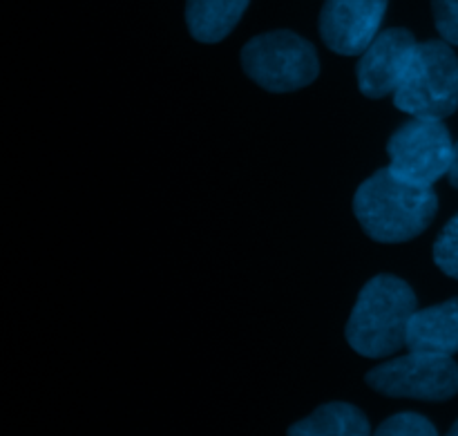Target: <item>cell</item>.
Segmentation results:
<instances>
[{
	"mask_svg": "<svg viewBox=\"0 0 458 436\" xmlns=\"http://www.w3.org/2000/svg\"><path fill=\"white\" fill-rule=\"evenodd\" d=\"M438 197L429 186L394 177L387 168L371 175L353 197V213L362 231L383 244L414 240L432 224Z\"/></svg>",
	"mask_w": 458,
	"mask_h": 436,
	"instance_id": "obj_1",
	"label": "cell"
},
{
	"mask_svg": "<svg viewBox=\"0 0 458 436\" xmlns=\"http://www.w3.org/2000/svg\"><path fill=\"white\" fill-rule=\"evenodd\" d=\"M416 295L396 276H376L362 286L347 322V343L367 358H387L405 345Z\"/></svg>",
	"mask_w": 458,
	"mask_h": 436,
	"instance_id": "obj_2",
	"label": "cell"
},
{
	"mask_svg": "<svg viewBox=\"0 0 458 436\" xmlns=\"http://www.w3.org/2000/svg\"><path fill=\"white\" fill-rule=\"evenodd\" d=\"M398 110L414 119L441 121L458 107V58L445 40L416 45L401 85L394 92Z\"/></svg>",
	"mask_w": 458,
	"mask_h": 436,
	"instance_id": "obj_3",
	"label": "cell"
},
{
	"mask_svg": "<svg viewBox=\"0 0 458 436\" xmlns=\"http://www.w3.org/2000/svg\"><path fill=\"white\" fill-rule=\"evenodd\" d=\"M242 67L268 92H293L316 81L320 61L309 40L280 30L249 40L242 49Z\"/></svg>",
	"mask_w": 458,
	"mask_h": 436,
	"instance_id": "obj_4",
	"label": "cell"
},
{
	"mask_svg": "<svg viewBox=\"0 0 458 436\" xmlns=\"http://www.w3.org/2000/svg\"><path fill=\"white\" fill-rule=\"evenodd\" d=\"M389 173L416 186H429L450 173L454 143L441 121L411 119L387 143Z\"/></svg>",
	"mask_w": 458,
	"mask_h": 436,
	"instance_id": "obj_5",
	"label": "cell"
},
{
	"mask_svg": "<svg viewBox=\"0 0 458 436\" xmlns=\"http://www.w3.org/2000/svg\"><path fill=\"white\" fill-rule=\"evenodd\" d=\"M367 385L385 397L447 401L458 394V365L443 354L410 352L374 367Z\"/></svg>",
	"mask_w": 458,
	"mask_h": 436,
	"instance_id": "obj_6",
	"label": "cell"
},
{
	"mask_svg": "<svg viewBox=\"0 0 458 436\" xmlns=\"http://www.w3.org/2000/svg\"><path fill=\"white\" fill-rule=\"evenodd\" d=\"M389 0H325L320 34L331 52L356 56L378 36Z\"/></svg>",
	"mask_w": 458,
	"mask_h": 436,
	"instance_id": "obj_7",
	"label": "cell"
},
{
	"mask_svg": "<svg viewBox=\"0 0 458 436\" xmlns=\"http://www.w3.org/2000/svg\"><path fill=\"white\" fill-rule=\"evenodd\" d=\"M416 38L403 27L385 30L371 40L358 61V88L365 97L383 98L396 92L416 49Z\"/></svg>",
	"mask_w": 458,
	"mask_h": 436,
	"instance_id": "obj_8",
	"label": "cell"
},
{
	"mask_svg": "<svg viewBox=\"0 0 458 436\" xmlns=\"http://www.w3.org/2000/svg\"><path fill=\"white\" fill-rule=\"evenodd\" d=\"M405 345L410 352L443 354L458 352V298L428 309H416L407 325Z\"/></svg>",
	"mask_w": 458,
	"mask_h": 436,
	"instance_id": "obj_9",
	"label": "cell"
},
{
	"mask_svg": "<svg viewBox=\"0 0 458 436\" xmlns=\"http://www.w3.org/2000/svg\"><path fill=\"white\" fill-rule=\"evenodd\" d=\"M250 0H186V22L192 38L199 43H219L226 38Z\"/></svg>",
	"mask_w": 458,
	"mask_h": 436,
	"instance_id": "obj_10",
	"label": "cell"
},
{
	"mask_svg": "<svg viewBox=\"0 0 458 436\" xmlns=\"http://www.w3.org/2000/svg\"><path fill=\"white\" fill-rule=\"evenodd\" d=\"M289 436H371L367 416L349 403H327L291 425Z\"/></svg>",
	"mask_w": 458,
	"mask_h": 436,
	"instance_id": "obj_11",
	"label": "cell"
},
{
	"mask_svg": "<svg viewBox=\"0 0 458 436\" xmlns=\"http://www.w3.org/2000/svg\"><path fill=\"white\" fill-rule=\"evenodd\" d=\"M434 262L445 276L458 280V215L447 222L434 244Z\"/></svg>",
	"mask_w": 458,
	"mask_h": 436,
	"instance_id": "obj_12",
	"label": "cell"
},
{
	"mask_svg": "<svg viewBox=\"0 0 458 436\" xmlns=\"http://www.w3.org/2000/svg\"><path fill=\"white\" fill-rule=\"evenodd\" d=\"M371 436H438V432L425 416L403 412L385 421Z\"/></svg>",
	"mask_w": 458,
	"mask_h": 436,
	"instance_id": "obj_13",
	"label": "cell"
},
{
	"mask_svg": "<svg viewBox=\"0 0 458 436\" xmlns=\"http://www.w3.org/2000/svg\"><path fill=\"white\" fill-rule=\"evenodd\" d=\"M432 12L443 40L458 45V0H432Z\"/></svg>",
	"mask_w": 458,
	"mask_h": 436,
	"instance_id": "obj_14",
	"label": "cell"
},
{
	"mask_svg": "<svg viewBox=\"0 0 458 436\" xmlns=\"http://www.w3.org/2000/svg\"><path fill=\"white\" fill-rule=\"evenodd\" d=\"M447 177H450L452 186L458 188V141L454 143V155H452V166H450V173H447Z\"/></svg>",
	"mask_w": 458,
	"mask_h": 436,
	"instance_id": "obj_15",
	"label": "cell"
},
{
	"mask_svg": "<svg viewBox=\"0 0 458 436\" xmlns=\"http://www.w3.org/2000/svg\"><path fill=\"white\" fill-rule=\"evenodd\" d=\"M445 436H458V421H456L454 425H452V430H450V432H447Z\"/></svg>",
	"mask_w": 458,
	"mask_h": 436,
	"instance_id": "obj_16",
	"label": "cell"
}]
</instances>
